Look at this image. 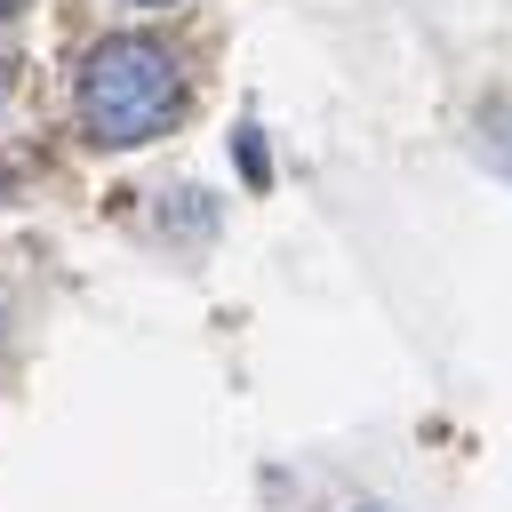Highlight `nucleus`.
<instances>
[{
  "instance_id": "obj_1",
  "label": "nucleus",
  "mask_w": 512,
  "mask_h": 512,
  "mask_svg": "<svg viewBox=\"0 0 512 512\" xmlns=\"http://www.w3.org/2000/svg\"><path fill=\"white\" fill-rule=\"evenodd\" d=\"M72 96H80V128H88L96 144H112V152H120V144H144V136H160L168 112H176V56H168L160 40H144V32L96 40Z\"/></svg>"
},
{
  "instance_id": "obj_2",
  "label": "nucleus",
  "mask_w": 512,
  "mask_h": 512,
  "mask_svg": "<svg viewBox=\"0 0 512 512\" xmlns=\"http://www.w3.org/2000/svg\"><path fill=\"white\" fill-rule=\"evenodd\" d=\"M232 152H240V176L264 192V176H272V168H264V136H256V128H240V136H232Z\"/></svg>"
},
{
  "instance_id": "obj_3",
  "label": "nucleus",
  "mask_w": 512,
  "mask_h": 512,
  "mask_svg": "<svg viewBox=\"0 0 512 512\" xmlns=\"http://www.w3.org/2000/svg\"><path fill=\"white\" fill-rule=\"evenodd\" d=\"M8 88H16V56L0 48V104H8Z\"/></svg>"
},
{
  "instance_id": "obj_4",
  "label": "nucleus",
  "mask_w": 512,
  "mask_h": 512,
  "mask_svg": "<svg viewBox=\"0 0 512 512\" xmlns=\"http://www.w3.org/2000/svg\"><path fill=\"white\" fill-rule=\"evenodd\" d=\"M136 8H168V0H136Z\"/></svg>"
},
{
  "instance_id": "obj_5",
  "label": "nucleus",
  "mask_w": 512,
  "mask_h": 512,
  "mask_svg": "<svg viewBox=\"0 0 512 512\" xmlns=\"http://www.w3.org/2000/svg\"><path fill=\"white\" fill-rule=\"evenodd\" d=\"M0 8H16V0H0Z\"/></svg>"
}]
</instances>
